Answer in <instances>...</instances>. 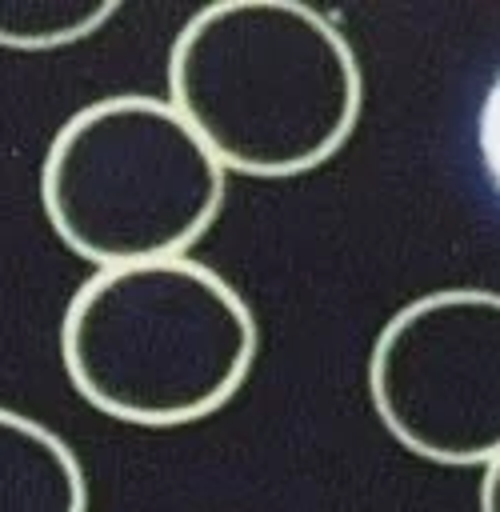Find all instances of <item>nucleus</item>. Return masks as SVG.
<instances>
[{"label":"nucleus","instance_id":"nucleus-1","mask_svg":"<svg viewBox=\"0 0 500 512\" xmlns=\"http://www.w3.org/2000/svg\"><path fill=\"white\" fill-rule=\"evenodd\" d=\"M168 104L224 172L280 180L348 144L364 76L324 12L300 0H220L176 32Z\"/></svg>","mask_w":500,"mask_h":512},{"label":"nucleus","instance_id":"nucleus-2","mask_svg":"<svg viewBox=\"0 0 500 512\" xmlns=\"http://www.w3.org/2000/svg\"><path fill=\"white\" fill-rule=\"evenodd\" d=\"M256 348L260 328L240 288L192 256L96 268L60 320L72 388L140 428L220 412L248 380Z\"/></svg>","mask_w":500,"mask_h":512},{"label":"nucleus","instance_id":"nucleus-3","mask_svg":"<svg viewBox=\"0 0 500 512\" xmlns=\"http://www.w3.org/2000/svg\"><path fill=\"white\" fill-rule=\"evenodd\" d=\"M228 172L160 96L116 92L76 108L40 164L52 232L88 264L184 256L220 216Z\"/></svg>","mask_w":500,"mask_h":512},{"label":"nucleus","instance_id":"nucleus-4","mask_svg":"<svg viewBox=\"0 0 500 512\" xmlns=\"http://www.w3.org/2000/svg\"><path fill=\"white\" fill-rule=\"evenodd\" d=\"M368 400L420 460L500 456V292L436 288L396 308L368 352Z\"/></svg>","mask_w":500,"mask_h":512},{"label":"nucleus","instance_id":"nucleus-5","mask_svg":"<svg viewBox=\"0 0 500 512\" xmlns=\"http://www.w3.org/2000/svg\"><path fill=\"white\" fill-rule=\"evenodd\" d=\"M0 512H88V480L72 444L0 404Z\"/></svg>","mask_w":500,"mask_h":512},{"label":"nucleus","instance_id":"nucleus-6","mask_svg":"<svg viewBox=\"0 0 500 512\" xmlns=\"http://www.w3.org/2000/svg\"><path fill=\"white\" fill-rule=\"evenodd\" d=\"M116 12V0H0V48H64L100 32Z\"/></svg>","mask_w":500,"mask_h":512},{"label":"nucleus","instance_id":"nucleus-7","mask_svg":"<svg viewBox=\"0 0 500 512\" xmlns=\"http://www.w3.org/2000/svg\"><path fill=\"white\" fill-rule=\"evenodd\" d=\"M480 152H484L488 176L500 188V76L492 80V88L484 96V108H480Z\"/></svg>","mask_w":500,"mask_h":512},{"label":"nucleus","instance_id":"nucleus-8","mask_svg":"<svg viewBox=\"0 0 500 512\" xmlns=\"http://www.w3.org/2000/svg\"><path fill=\"white\" fill-rule=\"evenodd\" d=\"M480 512H500V456L484 464V476H480Z\"/></svg>","mask_w":500,"mask_h":512}]
</instances>
